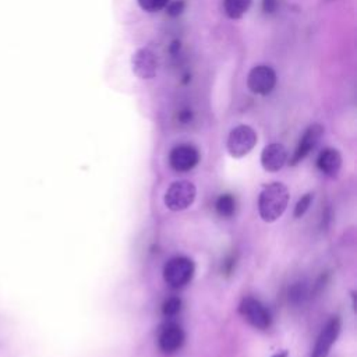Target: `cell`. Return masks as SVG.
I'll return each instance as SVG.
<instances>
[{
	"label": "cell",
	"instance_id": "20",
	"mask_svg": "<svg viewBox=\"0 0 357 357\" xmlns=\"http://www.w3.org/2000/svg\"><path fill=\"white\" fill-rule=\"evenodd\" d=\"M183 8H184V3L180 0V1H174V3H172V4L169 6L167 11H169V14H170V15H177V14H180V13L183 11Z\"/></svg>",
	"mask_w": 357,
	"mask_h": 357
},
{
	"label": "cell",
	"instance_id": "19",
	"mask_svg": "<svg viewBox=\"0 0 357 357\" xmlns=\"http://www.w3.org/2000/svg\"><path fill=\"white\" fill-rule=\"evenodd\" d=\"M139 7L148 13H156L165 8L169 3V0H137Z\"/></svg>",
	"mask_w": 357,
	"mask_h": 357
},
{
	"label": "cell",
	"instance_id": "4",
	"mask_svg": "<svg viewBox=\"0 0 357 357\" xmlns=\"http://www.w3.org/2000/svg\"><path fill=\"white\" fill-rule=\"evenodd\" d=\"M257 144L255 131L245 124L234 127L227 137V151L233 158L245 156Z\"/></svg>",
	"mask_w": 357,
	"mask_h": 357
},
{
	"label": "cell",
	"instance_id": "13",
	"mask_svg": "<svg viewBox=\"0 0 357 357\" xmlns=\"http://www.w3.org/2000/svg\"><path fill=\"white\" fill-rule=\"evenodd\" d=\"M317 166L325 176L335 177L342 167L340 152L335 148H325L317 159Z\"/></svg>",
	"mask_w": 357,
	"mask_h": 357
},
{
	"label": "cell",
	"instance_id": "6",
	"mask_svg": "<svg viewBox=\"0 0 357 357\" xmlns=\"http://www.w3.org/2000/svg\"><path fill=\"white\" fill-rule=\"evenodd\" d=\"M276 85V73L269 66H255L247 75V86L257 95H268Z\"/></svg>",
	"mask_w": 357,
	"mask_h": 357
},
{
	"label": "cell",
	"instance_id": "1",
	"mask_svg": "<svg viewBox=\"0 0 357 357\" xmlns=\"http://www.w3.org/2000/svg\"><path fill=\"white\" fill-rule=\"evenodd\" d=\"M289 204V191L282 183L266 184L258 197V212L264 222L272 223L278 220L286 211Z\"/></svg>",
	"mask_w": 357,
	"mask_h": 357
},
{
	"label": "cell",
	"instance_id": "9",
	"mask_svg": "<svg viewBox=\"0 0 357 357\" xmlns=\"http://www.w3.org/2000/svg\"><path fill=\"white\" fill-rule=\"evenodd\" d=\"M340 328H342V322L339 317H332L325 326L322 328V331L319 332L314 350L311 353V357H326L329 350L332 349L333 343L336 342L339 333H340Z\"/></svg>",
	"mask_w": 357,
	"mask_h": 357
},
{
	"label": "cell",
	"instance_id": "17",
	"mask_svg": "<svg viewBox=\"0 0 357 357\" xmlns=\"http://www.w3.org/2000/svg\"><path fill=\"white\" fill-rule=\"evenodd\" d=\"M180 310H181V300L178 297L167 298L162 307L165 317H174L180 312Z\"/></svg>",
	"mask_w": 357,
	"mask_h": 357
},
{
	"label": "cell",
	"instance_id": "8",
	"mask_svg": "<svg viewBox=\"0 0 357 357\" xmlns=\"http://www.w3.org/2000/svg\"><path fill=\"white\" fill-rule=\"evenodd\" d=\"M185 340L183 328L176 322H166L158 332V346L166 354L178 351Z\"/></svg>",
	"mask_w": 357,
	"mask_h": 357
},
{
	"label": "cell",
	"instance_id": "2",
	"mask_svg": "<svg viewBox=\"0 0 357 357\" xmlns=\"http://www.w3.org/2000/svg\"><path fill=\"white\" fill-rule=\"evenodd\" d=\"M195 272L192 259L188 257H174L169 259L163 266V279L173 289H181L187 286Z\"/></svg>",
	"mask_w": 357,
	"mask_h": 357
},
{
	"label": "cell",
	"instance_id": "21",
	"mask_svg": "<svg viewBox=\"0 0 357 357\" xmlns=\"http://www.w3.org/2000/svg\"><path fill=\"white\" fill-rule=\"evenodd\" d=\"M262 7L265 13H273L278 8V0H262Z\"/></svg>",
	"mask_w": 357,
	"mask_h": 357
},
{
	"label": "cell",
	"instance_id": "7",
	"mask_svg": "<svg viewBox=\"0 0 357 357\" xmlns=\"http://www.w3.org/2000/svg\"><path fill=\"white\" fill-rule=\"evenodd\" d=\"M199 162V152L191 144H180L169 153V165L173 170L184 173L194 169Z\"/></svg>",
	"mask_w": 357,
	"mask_h": 357
},
{
	"label": "cell",
	"instance_id": "3",
	"mask_svg": "<svg viewBox=\"0 0 357 357\" xmlns=\"http://www.w3.org/2000/svg\"><path fill=\"white\" fill-rule=\"evenodd\" d=\"M197 195L195 185L191 181L180 180L170 184L165 194V205L173 212L184 211L192 205Z\"/></svg>",
	"mask_w": 357,
	"mask_h": 357
},
{
	"label": "cell",
	"instance_id": "11",
	"mask_svg": "<svg viewBox=\"0 0 357 357\" xmlns=\"http://www.w3.org/2000/svg\"><path fill=\"white\" fill-rule=\"evenodd\" d=\"M131 66L134 74L142 79H151L156 75L158 61L149 49H138L132 54Z\"/></svg>",
	"mask_w": 357,
	"mask_h": 357
},
{
	"label": "cell",
	"instance_id": "10",
	"mask_svg": "<svg viewBox=\"0 0 357 357\" xmlns=\"http://www.w3.org/2000/svg\"><path fill=\"white\" fill-rule=\"evenodd\" d=\"M322 134H324V127L318 123L307 127V130L303 132V135L298 141V145H297L293 156L290 158V165L294 166V165L300 163L315 148V145L319 142Z\"/></svg>",
	"mask_w": 357,
	"mask_h": 357
},
{
	"label": "cell",
	"instance_id": "5",
	"mask_svg": "<svg viewBox=\"0 0 357 357\" xmlns=\"http://www.w3.org/2000/svg\"><path fill=\"white\" fill-rule=\"evenodd\" d=\"M243 318L257 329H268L271 325V314L266 307L254 297H244L238 305Z\"/></svg>",
	"mask_w": 357,
	"mask_h": 357
},
{
	"label": "cell",
	"instance_id": "16",
	"mask_svg": "<svg viewBox=\"0 0 357 357\" xmlns=\"http://www.w3.org/2000/svg\"><path fill=\"white\" fill-rule=\"evenodd\" d=\"M307 297V289L304 283H294L289 290V300L294 304H300Z\"/></svg>",
	"mask_w": 357,
	"mask_h": 357
},
{
	"label": "cell",
	"instance_id": "18",
	"mask_svg": "<svg viewBox=\"0 0 357 357\" xmlns=\"http://www.w3.org/2000/svg\"><path fill=\"white\" fill-rule=\"evenodd\" d=\"M312 199H314V194H311V192L304 194V195L297 201V204H296V206H294V218H301V216L308 211V208H310Z\"/></svg>",
	"mask_w": 357,
	"mask_h": 357
},
{
	"label": "cell",
	"instance_id": "12",
	"mask_svg": "<svg viewBox=\"0 0 357 357\" xmlns=\"http://www.w3.org/2000/svg\"><path fill=\"white\" fill-rule=\"evenodd\" d=\"M287 149L278 142L269 144L261 153V165L266 172H279L287 162Z\"/></svg>",
	"mask_w": 357,
	"mask_h": 357
},
{
	"label": "cell",
	"instance_id": "22",
	"mask_svg": "<svg viewBox=\"0 0 357 357\" xmlns=\"http://www.w3.org/2000/svg\"><path fill=\"white\" fill-rule=\"evenodd\" d=\"M272 357H289V353L286 350H283V351H279V353L273 354Z\"/></svg>",
	"mask_w": 357,
	"mask_h": 357
},
{
	"label": "cell",
	"instance_id": "15",
	"mask_svg": "<svg viewBox=\"0 0 357 357\" xmlns=\"http://www.w3.org/2000/svg\"><path fill=\"white\" fill-rule=\"evenodd\" d=\"M215 209L222 218H230L236 211V199L230 194H222L215 202Z\"/></svg>",
	"mask_w": 357,
	"mask_h": 357
},
{
	"label": "cell",
	"instance_id": "14",
	"mask_svg": "<svg viewBox=\"0 0 357 357\" xmlns=\"http://www.w3.org/2000/svg\"><path fill=\"white\" fill-rule=\"evenodd\" d=\"M251 6V0H223V8L229 18H241Z\"/></svg>",
	"mask_w": 357,
	"mask_h": 357
}]
</instances>
